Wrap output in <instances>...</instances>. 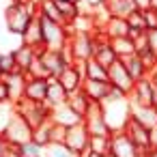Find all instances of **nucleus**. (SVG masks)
<instances>
[{
    "label": "nucleus",
    "mask_w": 157,
    "mask_h": 157,
    "mask_svg": "<svg viewBox=\"0 0 157 157\" xmlns=\"http://www.w3.org/2000/svg\"><path fill=\"white\" fill-rule=\"evenodd\" d=\"M101 110H103V116H105V123L108 127L114 131H123L127 121L131 118V101L127 95H123L121 90L112 88V95L101 101Z\"/></svg>",
    "instance_id": "1"
},
{
    "label": "nucleus",
    "mask_w": 157,
    "mask_h": 157,
    "mask_svg": "<svg viewBox=\"0 0 157 157\" xmlns=\"http://www.w3.org/2000/svg\"><path fill=\"white\" fill-rule=\"evenodd\" d=\"M35 15H37V5L35 2H17V0H13L5 9V26L11 35L22 37Z\"/></svg>",
    "instance_id": "2"
},
{
    "label": "nucleus",
    "mask_w": 157,
    "mask_h": 157,
    "mask_svg": "<svg viewBox=\"0 0 157 157\" xmlns=\"http://www.w3.org/2000/svg\"><path fill=\"white\" fill-rule=\"evenodd\" d=\"M97 48V30L95 33H69V52L73 63H86L93 58Z\"/></svg>",
    "instance_id": "3"
},
{
    "label": "nucleus",
    "mask_w": 157,
    "mask_h": 157,
    "mask_svg": "<svg viewBox=\"0 0 157 157\" xmlns=\"http://www.w3.org/2000/svg\"><path fill=\"white\" fill-rule=\"evenodd\" d=\"M41 22V30H43V45L45 50H63L69 41V28L65 24L52 22L43 15H39Z\"/></svg>",
    "instance_id": "4"
},
{
    "label": "nucleus",
    "mask_w": 157,
    "mask_h": 157,
    "mask_svg": "<svg viewBox=\"0 0 157 157\" xmlns=\"http://www.w3.org/2000/svg\"><path fill=\"white\" fill-rule=\"evenodd\" d=\"M15 105V112L33 127L37 129L39 125H43L45 121H50V108L45 103H39V101H28V99H20L13 103Z\"/></svg>",
    "instance_id": "5"
},
{
    "label": "nucleus",
    "mask_w": 157,
    "mask_h": 157,
    "mask_svg": "<svg viewBox=\"0 0 157 157\" xmlns=\"http://www.w3.org/2000/svg\"><path fill=\"white\" fill-rule=\"evenodd\" d=\"M2 136L9 142V146L15 148V146H22V144H26V142L33 140V127L15 112V116L11 118V123H9V127L5 129Z\"/></svg>",
    "instance_id": "6"
},
{
    "label": "nucleus",
    "mask_w": 157,
    "mask_h": 157,
    "mask_svg": "<svg viewBox=\"0 0 157 157\" xmlns=\"http://www.w3.org/2000/svg\"><path fill=\"white\" fill-rule=\"evenodd\" d=\"M39 56H41V63H43V67H45V73H48V78H58L63 71H65V67H69V65H73L69 58H67V54L63 52V50H41L39 52Z\"/></svg>",
    "instance_id": "7"
},
{
    "label": "nucleus",
    "mask_w": 157,
    "mask_h": 157,
    "mask_svg": "<svg viewBox=\"0 0 157 157\" xmlns=\"http://www.w3.org/2000/svg\"><path fill=\"white\" fill-rule=\"evenodd\" d=\"M108 82L112 84V88H116V90H121L123 95H131V90H133V86H136V80L129 75V71H127V67L123 65V60H116L110 69H108Z\"/></svg>",
    "instance_id": "8"
},
{
    "label": "nucleus",
    "mask_w": 157,
    "mask_h": 157,
    "mask_svg": "<svg viewBox=\"0 0 157 157\" xmlns=\"http://www.w3.org/2000/svg\"><path fill=\"white\" fill-rule=\"evenodd\" d=\"M84 125H86V129H88L90 136H112V129L105 123L101 103H95V101L90 103L88 112L84 114Z\"/></svg>",
    "instance_id": "9"
},
{
    "label": "nucleus",
    "mask_w": 157,
    "mask_h": 157,
    "mask_svg": "<svg viewBox=\"0 0 157 157\" xmlns=\"http://www.w3.org/2000/svg\"><path fill=\"white\" fill-rule=\"evenodd\" d=\"M88 142H90V133H88L84 121H82L80 125H73V127L67 129V142H65V146H67L71 153H75L78 157L88 151Z\"/></svg>",
    "instance_id": "10"
},
{
    "label": "nucleus",
    "mask_w": 157,
    "mask_h": 157,
    "mask_svg": "<svg viewBox=\"0 0 157 157\" xmlns=\"http://www.w3.org/2000/svg\"><path fill=\"white\" fill-rule=\"evenodd\" d=\"M146 151L138 148L123 131H114L112 133V146H110V155L112 157H144Z\"/></svg>",
    "instance_id": "11"
},
{
    "label": "nucleus",
    "mask_w": 157,
    "mask_h": 157,
    "mask_svg": "<svg viewBox=\"0 0 157 157\" xmlns=\"http://www.w3.org/2000/svg\"><path fill=\"white\" fill-rule=\"evenodd\" d=\"M123 133H125V136H127L138 148H142V151H148V148H151V129H146L144 125L136 123L133 118L127 121Z\"/></svg>",
    "instance_id": "12"
},
{
    "label": "nucleus",
    "mask_w": 157,
    "mask_h": 157,
    "mask_svg": "<svg viewBox=\"0 0 157 157\" xmlns=\"http://www.w3.org/2000/svg\"><path fill=\"white\" fill-rule=\"evenodd\" d=\"M58 82L65 86V90L71 95L75 90H82V84H84V73H82V67L80 63H73L69 67H65V71L58 75Z\"/></svg>",
    "instance_id": "13"
},
{
    "label": "nucleus",
    "mask_w": 157,
    "mask_h": 157,
    "mask_svg": "<svg viewBox=\"0 0 157 157\" xmlns=\"http://www.w3.org/2000/svg\"><path fill=\"white\" fill-rule=\"evenodd\" d=\"M82 90L86 93V97L90 101L101 103V101H105L112 95V84L110 82H99V80H84Z\"/></svg>",
    "instance_id": "14"
},
{
    "label": "nucleus",
    "mask_w": 157,
    "mask_h": 157,
    "mask_svg": "<svg viewBox=\"0 0 157 157\" xmlns=\"http://www.w3.org/2000/svg\"><path fill=\"white\" fill-rule=\"evenodd\" d=\"M153 90H155V84L151 78H142L136 82L129 99L131 103H140V105H153Z\"/></svg>",
    "instance_id": "15"
},
{
    "label": "nucleus",
    "mask_w": 157,
    "mask_h": 157,
    "mask_svg": "<svg viewBox=\"0 0 157 157\" xmlns=\"http://www.w3.org/2000/svg\"><path fill=\"white\" fill-rule=\"evenodd\" d=\"M50 121L69 129V127H73V125H80L84 118H82L80 114H75L67 103H63V105H56V108H52V110H50Z\"/></svg>",
    "instance_id": "16"
},
{
    "label": "nucleus",
    "mask_w": 157,
    "mask_h": 157,
    "mask_svg": "<svg viewBox=\"0 0 157 157\" xmlns=\"http://www.w3.org/2000/svg\"><path fill=\"white\" fill-rule=\"evenodd\" d=\"M93 58L101 65V67H105V69H110L116 60H118V56H116V52L112 50V45H110V41L105 39V37H101L99 33H97V48H95V54H93Z\"/></svg>",
    "instance_id": "17"
},
{
    "label": "nucleus",
    "mask_w": 157,
    "mask_h": 157,
    "mask_svg": "<svg viewBox=\"0 0 157 157\" xmlns=\"http://www.w3.org/2000/svg\"><path fill=\"white\" fill-rule=\"evenodd\" d=\"M45 97H48V78H28L24 88V99L45 103Z\"/></svg>",
    "instance_id": "18"
},
{
    "label": "nucleus",
    "mask_w": 157,
    "mask_h": 157,
    "mask_svg": "<svg viewBox=\"0 0 157 157\" xmlns=\"http://www.w3.org/2000/svg\"><path fill=\"white\" fill-rule=\"evenodd\" d=\"M131 101V99H129ZM131 118L140 125H144L146 129H155L157 127V110L153 105H140V103H131Z\"/></svg>",
    "instance_id": "19"
},
{
    "label": "nucleus",
    "mask_w": 157,
    "mask_h": 157,
    "mask_svg": "<svg viewBox=\"0 0 157 157\" xmlns=\"http://www.w3.org/2000/svg\"><path fill=\"white\" fill-rule=\"evenodd\" d=\"M97 33H99L101 37H105L108 41H110V39H116V37H129V24H127V20H123V17H110Z\"/></svg>",
    "instance_id": "20"
},
{
    "label": "nucleus",
    "mask_w": 157,
    "mask_h": 157,
    "mask_svg": "<svg viewBox=\"0 0 157 157\" xmlns=\"http://www.w3.org/2000/svg\"><path fill=\"white\" fill-rule=\"evenodd\" d=\"M20 39H22V43H24V45H30V48H35L37 52H41V50L45 48V45H43V30H41L39 15H35V17H33V22L28 24L26 33H24Z\"/></svg>",
    "instance_id": "21"
},
{
    "label": "nucleus",
    "mask_w": 157,
    "mask_h": 157,
    "mask_svg": "<svg viewBox=\"0 0 157 157\" xmlns=\"http://www.w3.org/2000/svg\"><path fill=\"white\" fill-rule=\"evenodd\" d=\"M67 97H69V93H67L65 86L58 82V78H48V97H45V105L52 110V108H56V105L67 103Z\"/></svg>",
    "instance_id": "22"
},
{
    "label": "nucleus",
    "mask_w": 157,
    "mask_h": 157,
    "mask_svg": "<svg viewBox=\"0 0 157 157\" xmlns=\"http://www.w3.org/2000/svg\"><path fill=\"white\" fill-rule=\"evenodd\" d=\"M101 2H103V7L108 9V13L112 17H123V20H127L138 9L133 5V0H101Z\"/></svg>",
    "instance_id": "23"
},
{
    "label": "nucleus",
    "mask_w": 157,
    "mask_h": 157,
    "mask_svg": "<svg viewBox=\"0 0 157 157\" xmlns=\"http://www.w3.org/2000/svg\"><path fill=\"white\" fill-rule=\"evenodd\" d=\"M26 80H28V75H26L24 71H15V73H11V75H7V78H5V82L9 84V90H11V101H13V103H15V101H20V99L24 97Z\"/></svg>",
    "instance_id": "24"
},
{
    "label": "nucleus",
    "mask_w": 157,
    "mask_h": 157,
    "mask_svg": "<svg viewBox=\"0 0 157 157\" xmlns=\"http://www.w3.org/2000/svg\"><path fill=\"white\" fill-rule=\"evenodd\" d=\"M13 54H15V60H17V69L24 71V73H28V69H30V65H33V60L37 58L39 52H37L35 48H30V45L20 43V45L13 50Z\"/></svg>",
    "instance_id": "25"
},
{
    "label": "nucleus",
    "mask_w": 157,
    "mask_h": 157,
    "mask_svg": "<svg viewBox=\"0 0 157 157\" xmlns=\"http://www.w3.org/2000/svg\"><path fill=\"white\" fill-rule=\"evenodd\" d=\"M121 60V58H118ZM123 65L127 67V71H129V75L138 82V80H142V78H151V73H148V69H146V65L142 63V58L138 56V54H133V56H129V58H123Z\"/></svg>",
    "instance_id": "26"
},
{
    "label": "nucleus",
    "mask_w": 157,
    "mask_h": 157,
    "mask_svg": "<svg viewBox=\"0 0 157 157\" xmlns=\"http://www.w3.org/2000/svg\"><path fill=\"white\" fill-rule=\"evenodd\" d=\"M82 67V73H84V80H99V82H108V69L101 67L95 58L86 60V63H80Z\"/></svg>",
    "instance_id": "27"
},
{
    "label": "nucleus",
    "mask_w": 157,
    "mask_h": 157,
    "mask_svg": "<svg viewBox=\"0 0 157 157\" xmlns=\"http://www.w3.org/2000/svg\"><path fill=\"white\" fill-rule=\"evenodd\" d=\"M54 2H56V7H58V11H60V15H63V20H65L67 28L82 15L78 2H71V0H54Z\"/></svg>",
    "instance_id": "28"
},
{
    "label": "nucleus",
    "mask_w": 157,
    "mask_h": 157,
    "mask_svg": "<svg viewBox=\"0 0 157 157\" xmlns=\"http://www.w3.org/2000/svg\"><path fill=\"white\" fill-rule=\"evenodd\" d=\"M110 45H112V50L116 52V56H118L121 60L136 54V43H133L131 37H116V39H110Z\"/></svg>",
    "instance_id": "29"
},
{
    "label": "nucleus",
    "mask_w": 157,
    "mask_h": 157,
    "mask_svg": "<svg viewBox=\"0 0 157 157\" xmlns=\"http://www.w3.org/2000/svg\"><path fill=\"white\" fill-rule=\"evenodd\" d=\"M90 103H93V101L86 97V93H84V90H75V93H71V95L67 97V105H69L75 114H80L82 118H84V114L88 112Z\"/></svg>",
    "instance_id": "30"
},
{
    "label": "nucleus",
    "mask_w": 157,
    "mask_h": 157,
    "mask_svg": "<svg viewBox=\"0 0 157 157\" xmlns=\"http://www.w3.org/2000/svg\"><path fill=\"white\" fill-rule=\"evenodd\" d=\"M127 24H129V37H138V35H144L148 33V26H146V20H144V11L142 9H136L129 17H127Z\"/></svg>",
    "instance_id": "31"
},
{
    "label": "nucleus",
    "mask_w": 157,
    "mask_h": 157,
    "mask_svg": "<svg viewBox=\"0 0 157 157\" xmlns=\"http://www.w3.org/2000/svg\"><path fill=\"white\" fill-rule=\"evenodd\" d=\"M110 146H112V136H90V142H88V151L90 153L108 157L110 155Z\"/></svg>",
    "instance_id": "32"
},
{
    "label": "nucleus",
    "mask_w": 157,
    "mask_h": 157,
    "mask_svg": "<svg viewBox=\"0 0 157 157\" xmlns=\"http://www.w3.org/2000/svg\"><path fill=\"white\" fill-rule=\"evenodd\" d=\"M50 133H52V121H45L43 125L33 129V142L39 144L41 148H48L50 146Z\"/></svg>",
    "instance_id": "33"
},
{
    "label": "nucleus",
    "mask_w": 157,
    "mask_h": 157,
    "mask_svg": "<svg viewBox=\"0 0 157 157\" xmlns=\"http://www.w3.org/2000/svg\"><path fill=\"white\" fill-rule=\"evenodd\" d=\"M0 71H2L5 78L11 75V73H15V71H20V69H17V60H15L13 50H9V52H0Z\"/></svg>",
    "instance_id": "34"
},
{
    "label": "nucleus",
    "mask_w": 157,
    "mask_h": 157,
    "mask_svg": "<svg viewBox=\"0 0 157 157\" xmlns=\"http://www.w3.org/2000/svg\"><path fill=\"white\" fill-rule=\"evenodd\" d=\"M13 153H15L17 157H45V148H41V146L35 144L33 140L26 142V144H22V146H15Z\"/></svg>",
    "instance_id": "35"
},
{
    "label": "nucleus",
    "mask_w": 157,
    "mask_h": 157,
    "mask_svg": "<svg viewBox=\"0 0 157 157\" xmlns=\"http://www.w3.org/2000/svg\"><path fill=\"white\" fill-rule=\"evenodd\" d=\"M67 142V127L52 123V133H50V146H65Z\"/></svg>",
    "instance_id": "36"
},
{
    "label": "nucleus",
    "mask_w": 157,
    "mask_h": 157,
    "mask_svg": "<svg viewBox=\"0 0 157 157\" xmlns=\"http://www.w3.org/2000/svg\"><path fill=\"white\" fill-rule=\"evenodd\" d=\"M13 116H15V105L13 103H0V133H5V129L9 127Z\"/></svg>",
    "instance_id": "37"
},
{
    "label": "nucleus",
    "mask_w": 157,
    "mask_h": 157,
    "mask_svg": "<svg viewBox=\"0 0 157 157\" xmlns=\"http://www.w3.org/2000/svg\"><path fill=\"white\" fill-rule=\"evenodd\" d=\"M0 103H13V101H11V90H9V84L5 82V78L0 80Z\"/></svg>",
    "instance_id": "38"
},
{
    "label": "nucleus",
    "mask_w": 157,
    "mask_h": 157,
    "mask_svg": "<svg viewBox=\"0 0 157 157\" xmlns=\"http://www.w3.org/2000/svg\"><path fill=\"white\" fill-rule=\"evenodd\" d=\"M144 20H146L148 30L157 28V11H155V9H144Z\"/></svg>",
    "instance_id": "39"
},
{
    "label": "nucleus",
    "mask_w": 157,
    "mask_h": 157,
    "mask_svg": "<svg viewBox=\"0 0 157 157\" xmlns=\"http://www.w3.org/2000/svg\"><path fill=\"white\" fill-rule=\"evenodd\" d=\"M146 37H148V48H151V52H153V54H157V28L148 30V33H146Z\"/></svg>",
    "instance_id": "40"
},
{
    "label": "nucleus",
    "mask_w": 157,
    "mask_h": 157,
    "mask_svg": "<svg viewBox=\"0 0 157 157\" xmlns=\"http://www.w3.org/2000/svg\"><path fill=\"white\" fill-rule=\"evenodd\" d=\"M11 151H13V148L9 146V142L5 140V136L0 133V157H7V155H9Z\"/></svg>",
    "instance_id": "41"
},
{
    "label": "nucleus",
    "mask_w": 157,
    "mask_h": 157,
    "mask_svg": "<svg viewBox=\"0 0 157 157\" xmlns=\"http://www.w3.org/2000/svg\"><path fill=\"white\" fill-rule=\"evenodd\" d=\"M133 5L144 11V9H151V0H133Z\"/></svg>",
    "instance_id": "42"
},
{
    "label": "nucleus",
    "mask_w": 157,
    "mask_h": 157,
    "mask_svg": "<svg viewBox=\"0 0 157 157\" xmlns=\"http://www.w3.org/2000/svg\"><path fill=\"white\" fill-rule=\"evenodd\" d=\"M151 148H157V127L151 129Z\"/></svg>",
    "instance_id": "43"
},
{
    "label": "nucleus",
    "mask_w": 157,
    "mask_h": 157,
    "mask_svg": "<svg viewBox=\"0 0 157 157\" xmlns=\"http://www.w3.org/2000/svg\"><path fill=\"white\" fill-rule=\"evenodd\" d=\"M144 157H157V148H148V151L144 153Z\"/></svg>",
    "instance_id": "44"
},
{
    "label": "nucleus",
    "mask_w": 157,
    "mask_h": 157,
    "mask_svg": "<svg viewBox=\"0 0 157 157\" xmlns=\"http://www.w3.org/2000/svg\"><path fill=\"white\" fill-rule=\"evenodd\" d=\"M153 108L157 110V86H155V90H153Z\"/></svg>",
    "instance_id": "45"
},
{
    "label": "nucleus",
    "mask_w": 157,
    "mask_h": 157,
    "mask_svg": "<svg viewBox=\"0 0 157 157\" xmlns=\"http://www.w3.org/2000/svg\"><path fill=\"white\" fill-rule=\"evenodd\" d=\"M151 9H155V11H157V0H151Z\"/></svg>",
    "instance_id": "46"
},
{
    "label": "nucleus",
    "mask_w": 157,
    "mask_h": 157,
    "mask_svg": "<svg viewBox=\"0 0 157 157\" xmlns=\"http://www.w3.org/2000/svg\"><path fill=\"white\" fill-rule=\"evenodd\" d=\"M71 2H78V5H82V0H71Z\"/></svg>",
    "instance_id": "47"
},
{
    "label": "nucleus",
    "mask_w": 157,
    "mask_h": 157,
    "mask_svg": "<svg viewBox=\"0 0 157 157\" xmlns=\"http://www.w3.org/2000/svg\"><path fill=\"white\" fill-rule=\"evenodd\" d=\"M2 78H5V75H2V71H0V80H2Z\"/></svg>",
    "instance_id": "48"
},
{
    "label": "nucleus",
    "mask_w": 157,
    "mask_h": 157,
    "mask_svg": "<svg viewBox=\"0 0 157 157\" xmlns=\"http://www.w3.org/2000/svg\"><path fill=\"white\" fill-rule=\"evenodd\" d=\"M108 157H112V155H108Z\"/></svg>",
    "instance_id": "49"
}]
</instances>
